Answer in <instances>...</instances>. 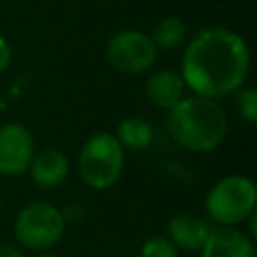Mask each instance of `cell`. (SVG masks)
Instances as JSON below:
<instances>
[{
    "label": "cell",
    "mask_w": 257,
    "mask_h": 257,
    "mask_svg": "<svg viewBox=\"0 0 257 257\" xmlns=\"http://www.w3.org/2000/svg\"><path fill=\"white\" fill-rule=\"evenodd\" d=\"M167 131L181 149L211 153L223 145L229 118L219 100L191 94L167 110Z\"/></svg>",
    "instance_id": "obj_2"
},
{
    "label": "cell",
    "mask_w": 257,
    "mask_h": 257,
    "mask_svg": "<svg viewBox=\"0 0 257 257\" xmlns=\"http://www.w3.org/2000/svg\"><path fill=\"white\" fill-rule=\"evenodd\" d=\"M106 62L122 74H143L157 62L159 48L141 30H120L106 44Z\"/></svg>",
    "instance_id": "obj_6"
},
{
    "label": "cell",
    "mask_w": 257,
    "mask_h": 257,
    "mask_svg": "<svg viewBox=\"0 0 257 257\" xmlns=\"http://www.w3.org/2000/svg\"><path fill=\"white\" fill-rule=\"evenodd\" d=\"M66 229L62 211L46 201L24 205L14 219V237L18 245L30 251H44L54 247Z\"/></svg>",
    "instance_id": "obj_5"
},
{
    "label": "cell",
    "mask_w": 257,
    "mask_h": 257,
    "mask_svg": "<svg viewBox=\"0 0 257 257\" xmlns=\"http://www.w3.org/2000/svg\"><path fill=\"white\" fill-rule=\"evenodd\" d=\"M201 257H255V241L239 227L215 225L203 249Z\"/></svg>",
    "instance_id": "obj_9"
},
{
    "label": "cell",
    "mask_w": 257,
    "mask_h": 257,
    "mask_svg": "<svg viewBox=\"0 0 257 257\" xmlns=\"http://www.w3.org/2000/svg\"><path fill=\"white\" fill-rule=\"evenodd\" d=\"M68 171H70V163L62 151L44 149L40 153H34L26 173L30 175V181L38 189H54L66 181Z\"/></svg>",
    "instance_id": "obj_10"
},
{
    "label": "cell",
    "mask_w": 257,
    "mask_h": 257,
    "mask_svg": "<svg viewBox=\"0 0 257 257\" xmlns=\"http://www.w3.org/2000/svg\"><path fill=\"white\" fill-rule=\"evenodd\" d=\"M249 66L251 56L243 36L223 26H209L187 42L179 74L193 94L221 100L243 88Z\"/></svg>",
    "instance_id": "obj_1"
},
{
    "label": "cell",
    "mask_w": 257,
    "mask_h": 257,
    "mask_svg": "<svg viewBox=\"0 0 257 257\" xmlns=\"http://www.w3.org/2000/svg\"><path fill=\"white\" fill-rule=\"evenodd\" d=\"M124 149L112 133L100 131L90 135L78 151V175L94 191L110 189L122 175Z\"/></svg>",
    "instance_id": "obj_3"
},
{
    "label": "cell",
    "mask_w": 257,
    "mask_h": 257,
    "mask_svg": "<svg viewBox=\"0 0 257 257\" xmlns=\"http://www.w3.org/2000/svg\"><path fill=\"white\" fill-rule=\"evenodd\" d=\"M187 86L181 78L179 72L163 68L157 70L155 74L149 76L147 84H145V94L151 100V104H155L157 108L163 110H171L175 104H179L187 94H185Z\"/></svg>",
    "instance_id": "obj_11"
},
{
    "label": "cell",
    "mask_w": 257,
    "mask_h": 257,
    "mask_svg": "<svg viewBox=\"0 0 257 257\" xmlns=\"http://www.w3.org/2000/svg\"><path fill=\"white\" fill-rule=\"evenodd\" d=\"M34 157V137L20 122H6L0 126V173L18 177L28 171Z\"/></svg>",
    "instance_id": "obj_7"
},
{
    "label": "cell",
    "mask_w": 257,
    "mask_h": 257,
    "mask_svg": "<svg viewBox=\"0 0 257 257\" xmlns=\"http://www.w3.org/2000/svg\"><path fill=\"white\" fill-rule=\"evenodd\" d=\"M149 36L159 50H173L185 42L187 24L179 16H165L153 26Z\"/></svg>",
    "instance_id": "obj_13"
},
{
    "label": "cell",
    "mask_w": 257,
    "mask_h": 257,
    "mask_svg": "<svg viewBox=\"0 0 257 257\" xmlns=\"http://www.w3.org/2000/svg\"><path fill=\"white\" fill-rule=\"evenodd\" d=\"M213 229L215 223L209 217L179 213L171 217L167 225V237L181 251H201Z\"/></svg>",
    "instance_id": "obj_8"
},
{
    "label": "cell",
    "mask_w": 257,
    "mask_h": 257,
    "mask_svg": "<svg viewBox=\"0 0 257 257\" xmlns=\"http://www.w3.org/2000/svg\"><path fill=\"white\" fill-rule=\"evenodd\" d=\"M257 209V189L249 177L227 175L205 197L207 217L221 227H237Z\"/></svg>",
    "instance_id": "obj_4"
},
{
    "label": "cell",
    "mask_w": 257,
    "mask_h": 257,
    "mask_svg": "<svg viewBox=\"0 0 257 257\" xmlns=\"http://www.w3.org/2000/svg\"><path fill=\"white\" fill-rule=\"evenodd\" d=\"M235 94H237L235 102H237L239 116L245 122L255 124L257 122V92H255V88H239Z\"/></svg>",
    "instance_id": "obj_15"
},
{
    "label": "cell",
    "mask_w": 257,
    "mask_h": 257,
    "mask_svg": "<svg viewBox=\"0 0 257 257\" xmlns=\"http://www.w3.org/2000/svg\"><path fill=\"white\" fill-rule=\"evenodd\" d=\"M0 213H2V201H0Z\"/></svg>",
    "instance_id": "obj_19"
},
{
    "label": "cell",
    "mask_w": 257,
    "mask_h": 257,
    "mask_svg": "<svg viewBox=\"0 0 257 257\" xmlns=\"http://www.w3.org/2000/svg\"><path fill=\"white\" fill-rule=\"evenodd\" d=\"M0 257H22V253H20V249H16V245L2 243L0 245Z\"/></svg>",
    "instance_id": "obj_17"
},
{
    "label": "cell",
    "mask_w": 257,
    "mask_h": 257,
    "mask_svg": "<svg viewBox=\"0 0 257 257\" xmlns=\"http://www.w3.org/2000/svg\"><path fill=\"white\" fill-rule=\"evenodd\" d=\"M38 257H56V255H38Z\"/></svg>",
    "instance_id": "obj_18"
},
{
    "label": "cell",
    "mask_w": 257,
    "mask_h": 257,
    "mask_svg": "<svg viewBox=\"0 0 257 257\" xmlns=\"http://www.w3.org/2000/svg\"><path fill=\"white\" fill-rule=\"evenodd\" d=\"M141 257H179V249L167 235H153L143 243Z\"/></svg>",
    "instance_id": "obj_14"
},
{
    "label": "cell",
    "mask_w": 257,
    "mask_h": 257,
    "mask_svg": "<svg viewBox=\"0 0 257 257\" xmlns=\"http://www.w3.org/2000/svg\"><path fill=\"white\" fill-rule=\"evenodd\" d=\"M12 62V46L10 42L0 34V72H4Z\"/></svg>",
    "instance_id": "obj_16"
},
{
    "label": "cell",
    "mask_w": 257,
    "mask_h": 257,
    "mask_svg": "<svg viewBox=\"0 0 257 257\" xmlns=\"http://www.w3.org/2000/svg\"><path fill=\"white\" fill-rule=\"evenodd\" d=\"M114 139L124 151H143L153 143L155 131L143 116H124L114 128Z\"/></svg>",
    "instance_id": "obj_12"
}]
</instances>
